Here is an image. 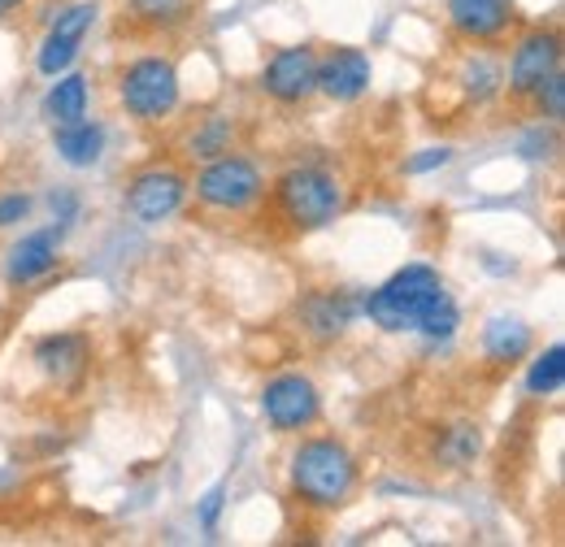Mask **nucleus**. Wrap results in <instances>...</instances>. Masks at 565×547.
Returning <instances> with one entry per match:
<instances>
[{"mask_svg":"<svg viewBox=\"0 0 565 547\" xmlns=\"http://www.w3.org/2000/svg\"><path fill=\"white\" fill-rule=\"evenodd\" d=\"M452 161V148H423L418 157L405 161V174H430V170H444Z\"/></svg>","mask_w":565,"mask_h":547,"instance_id":"nucleus-27","label":"nucleus"},{"mask_svg":"<svg viewBox=\"0 0 565 547\" xmlns=\"http://www.w3.org/2000/svg\"><path fill=\"white\" fill-rule=\"evenodd\" d=\"M562 387H565V347L562 343H548L531 361V369H526V396L544 400V396H557Z\"/></svg>","mask_w":565,"mask_h":547,"instance_id":"nucleus-22","label":"nucleus"},{"mask_svg":"<svg viewBox=\"0 0 565 547\" xmlns=\"http://www.w3.org/2000/svg\"><path fill=\"white\" fill-rule=\"evenodd\" d=\"M222 508H226V482H217V486L205 491V500H201V508H196V522H201L205 530H217Z\"/></svg>","mask_w":565,"mask_h":547,"instance_id":"nucleus-26","label":"nucleus"},{"mask_svg":"<svg viewBox=\"0 0 565 547\" xmlns=\"http://www.w3.org/2000/svg\"><path fill=\"white\" fill-rule=\"evenodd\" d=\"M31 208H35V201L26 192H0V230L22 226L31 217Z\"/></svg>","mask_w":565,"mask_h":547,"instance_id":"nucleus-25","label":"nucleus"},{"mask_svg":"<svg viewBox=\"0 0 565 547\" xmlns=\"http://www.w3.org/2000/svg\"><path fill=\"white\" fill-rule=\"evenodd\" d=\"M479 426H448L444 435H439V443H435V457L448 465V470H466V465H475V457H479Z\"/></svg>","mask_w":565,"mask_h":547,"instance_id":"nucleus-23","label":"nucleus"},{"mask_svg":"<svg viewBox=\"0 0 565 547\" xmlns=\"http://www.w3.org/2000/svg\"><path fill=\"white\" fill-rule=\"evenodd\" d=\"M444 18H448V31L466 44H500L518 26V4L513 0H448Z\"/></svg>","mask_w":565,"mask_h":547,"instance_id":"nucleus-13","label":"nucleus"},{"mask_svg":"<svg viewBox=\"0 0 565 547\" xmlns=\"http://www.w3.org/2000/svg\"><path fill=\"white\" fill-rule=\"evenodd\" d=\"M300 331L318 343H335L349 335L356 318H361V296L353 291H340V287H327V291H309L300 300Z\"/></svg>","mask_w":565,"mask_h":547,"instance_id":"nucleus-15","label":"nucleus"},{"mask_svg":"<svg viewBox=\"0 0 565 547\" xmlns=\"http://www.w3.org/2000/svg\"><path fill=\"white\" fill-rule=\"evenodd\" d=\"M262 417L275 435H305L322 421V392L309 374L282 369L262 387Z\"/></svg>","mask_w":565,"mask_h":547,"instance_id":"nucleus-6","label":"nucleus"},{"mask_svg":"<svg viewBox=\"0 0 565 547\" xmlns=\"http://www.w3.org/2000/svg\"><path fill=\"white\" fill-rule=\"evenodd\" d=\"M74 208H78V201H74L71 192H62V196H53V222H74Z\"/></svg>","mask_w":565,"mask_h":547,"instance_id":"nucleus-28","label":"nucleus"},{"mask_svg":"<svg viewBox=\"0 0 565 547\" xmlns=\"http://www.w3.org/2000/svg\"><path fill=\"white\" fill-rule=\"evenodd\" d=\"M266 196L275 208V222H282V230L291 235L327 230L349 208V187L340 183V174L313 161L287 165L275 183H266Z\"/></svg>","mask_w":565,"mask_h":547,"instance_id":"nucleus-3","label":"nucleus"},{"mask_svg":"<svg viewBox=\"0 0 565 547\" xmlns=\"http://www.w3.org/2000/svg\"><path fill=\"white\" fill-rule=\"evenodd\" d=\"M361 318H370L383 335H423L426 343H448L461 326V309L448 296L439 270L423 261L396 270L361 300Z\"/></svg>","mask_w":565,"mask_h":547,"instance_id":"nucleus-1","label":"nucleus"},{"mask_svg":"<svg viewBox=\"0 0 565 547\" xmlns=\"http://www.w3.org/2000/svg\"><path fill=\"white\" fill-rule=\"evenodd\" d=\"M62 235H66V226H57V222L18 235V239L9 244V253H4V282H9L13 291L44 282L49 274L62 266Z\"/></svg>","mask_w":565,"mask_h":547,"instance_id":"nucleus-11","label":"nucleus"},{"mask_svg":"<svg viewBox=\"0 0 565 547\" xmlns=\"http://www.w3.org/2000/svg\"><path fill=\"white\" fill-rule=\"evenodd\" d=\"M479 347H483V356L492 361V365H518L531 347H535V331L522 322V318H509V313H495L488 318V326H483V335H479Z\"/></svg>","mask_w":565,"mask_h":547,"instance_id":"nucleus-17","label":"nucleus"},{"mask_svg":"<svg viewBox=\"0 0 565 547\" xmlns=\"http://www.w3.org/2000/svg\"><path fill=\"white\" fill-rule=\"evenodd\" d=\"M300 443L287 457L291 500L309 513H340L361 486V461L335 435H296Z\"/></svg>","mask_w":565,"mask_h":547,"instance_id":"nucleus-2","label":"nucleus"},{"mask_svg":"<svg viewBox=\"0 0 565 547\" xmlns=\"http://www.w3.org/2000/svg\"><path fill=\"white\" fill-rule=\"evenodd\" d=\"M40 114L49 118V127H66V122L87 118V78H83V74H74V69L57 74V78H53V87L44 92Z\"/></svg>","mask_w":565,"mask_h":547,"instance_id":"nucleus-19","label":"nucleus"},{"mask_svg":"<svg viewBox=\"0 0 565 547\" xmlns=\"http://www.w3.org/2000/svg\"><path fill=\"white\" fill-rule=\"evenodd\" d=\"M457 87L466 96V105H488L504 92V62L492 53V44H475L461 66H457Z\"/></svg>","mask_w":565,"mask_h":547,"instance_id":"nucleus-16","label":"nucleus"},{"mask_svg":"<svg viewBox=\"0 0 565 547\" xmlns=\"http://www.w3.org/2000/svg\"><path fill=\"white\" fill-rule=\"evenodd\" d=\"M370 78H374V62L365 49L353 44H340V49H327L318 53V92L335 105H353L370 92Z\"/></svg>","mask_w":565,"mask_h":547,"instance_id":"nucleus-14","label":"nucleus"},{"mask_svg":"<svg viewBox=\"0 0 565 547\" xmlns=\"http://www.w3.org/2000/svg\"><path fill=\"white\" fill-rule=\"evenodd\" d=\"M26 0H0V18H9V13H18Z\"/></svg>","mask_w":565,"mask_h":547,"instance_id":"nucleus-29","label":"nucleus"},{"mask_svg":"<svg viewBox=\"0 0 565 547\" xmlns=\"http://www.w3.org/2000/svg\"><path fill=\"white\" fill-rule=\"evenodd\" d=\"M105 143H109V131L96 118H78V122H66V127H53V148H57V157L66 165H74V170L96 165L100 152H105Z\"/></svg>","mask_w":565,"mask_h":547,"instance_id":"nucleus-18","label":"nucleus"},{"mask_svg":"<svg viewBox=\"0 0 565 547\" xmlns=\"http://www.w3.org/2000/svg\"><path fill=\"white\" fill-rule=\"evenodd\" d=\"M562 69V35L553 26H531L513 40L509 62H504V92L513 100H531L535 87Z\"/></svg>","mask_w":565,"mask_h":547,"instance_id":"nucleus-8","label":"nucleus"},{"mask_svg":"<svg viewBox=\"0 0 565 547\" xmlns=\"http://www.w3.org/2000/svg\"><path fill=\"white\" fill-rule=\"evenodd\" d=\"M127 18L143 31H174L192 18V0H122Z\"/></svg>","mask_w":565,"mask_h":547,"instance_id":"nucleus-21","label":"nucleus"},{"mask_svg":"<svg viewBox=\"0 0 565 547\" xmlns=\"http://www.w3.org/2000/svg\"><path fill=\"white\" fill-rule=\"evenodd\" d=\"M188 196L205 217H248L266 201V174L244 152H222L213 161H201V170L188 179Z\"/></svg>","mask_w":565,"mask_h":547,"instance_id":"nucleus-4","label":"nucleus"},{"mask_svg":"<svg viewBox=\"0 0 565 547\" xmlns=\"http://www.w3.org/2000/svg\"><path fill=\"white\" fill-rule=\"evenodd\" d=\"M31 361H35V369H40L53 387L74 392V387H83V378L92 374V340H87L83 331H53V335L35 340Z\"/></svg>","mask_w":565,"mask_h":547,"instance_id":"nucleus-12","label":"nucleus"},{"mask_svg":"<svg viewBox=\"0 0 565 547\" xmlns=\"http://www.w3.org/2000/svg\"><path fill=\"white\" fill-rule=\"evenodd\" d=\"M257 87L266 100H275L282 109L305 105L309 96H318V49L313 44H287L279 53H270L262 74H257Z\"/></svg>","mask_w":565,"mask_h":547,"instance_id":"nucleus-9","label":"nucleus"},{"mask_svg":"<svg viewBox=\"0 0 565 547\" xmlns=\"http://www.w3.org/2000/svg\"><path fill=\"white\" fill-rule=\"evenodd\" d=\"M96 18H100V4H96V0H78L71 9H62L57 22L49 26V35H44L40 49H35V69H40L44 78L66 74V69L78 62L83 40H87V31L96 26Z\"/></svg>","mask_w":565,"mask_h":547,"instance_id":"nucleus-10","label":"nucleus"},{"mask_svg":"<svg viewBox=\"0 0 565 547\" xmlns=\"http://www.w3.org/2000/svg\"><path fill=\"white\" fill-rule=\"evenodd\" d=\"M231 148H235V118H226V114L196 118V127L183 136V152L192 161H213V157H222Z\"/></svg>","mask_w":565,"mask_h":547,"instance_id":"nucleus-20","label":"nucleus"},{"mask_svg":"<svg viewBox=\"0 0 565 547\" xmlns=\"http://www.w3.org/2000/svg\"><path fill=\"white\" fill-rule=\"evenodd\" d=\"M183 205H188V174L179 165H170V161L143 165V170H136L127 179V187H122V208L136 222H143V226L170 222Z\"/></svg>","mask_w":565,"mask_h":547,"instance_id":"nucleus-7","label":"nucleus"},{"mask_svg":"<svg viewBox=\"0 0 565 547\" xmlns=\"http://www.w3.org/2000/svg\"><path fill=\"white\" fill-rule=\"evenodd\" d=\"M118 105L140 127L170 122L179 114V105H183V83H179L174 62L161 57V53H148V57L127 62L122 74H118Z\"/></svg>","mask_w":565,"mask_h":547,"instance_id":"nucleus-5","label":"nucleus"},{"mask_svg":"<svg viewBox=\"0 0 565 547\" xmlns=\"http://www.w3.org/2000/svg\"><path fill=\"white\" fill-rule=\"evenodd\" d=\"M531 105H535V114L544 118V122H562L565 118V74L557 69V74H548L540 87H535V96H531Z\"/></svg>","mask_w":565,"mask_h":547,"instance_id":"nucleus-24","label":"nucleus"}]
</instances>
